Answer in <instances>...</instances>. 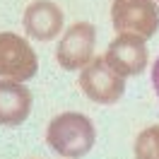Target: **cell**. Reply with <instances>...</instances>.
I'll return each mask as SVG.
<instances>
[{
	"label": "cell",
	"instance_id": "9",
	"mask_svg": "<svg viewBox=\"0 0 159 159\" xmlns=\"http://www.w3.org/2000/svg\"><path fill=\"white\" fill-rule=\"evenodd\" d=\"M135 159H159V125H149L135 140Z\"/></svg>",
	"mask_w": 159,
	"mask_h": 159
},
{
	"label": "cell",
	"instance_id": "4",
	"mask_svg": "<svg viewBox=\"0 0 159 159\" xmlns=\"http://www.w3.org/2000/svg\"><path fill=\"white\" fill-rule=\"evenodd\" d=\"M36 70L39 60L29 41L12 31H0V77L27 82L36 75Z\"/></svg>",
	"mask_w": 159,
	"mask_h": 159
},
{
	"label": "cell",
	"instance_id": "1",
	"mask_svg": "<svg viewBox=\"0 0 159 159\" xmlns=\"http://www.w3.org/2000/svg\"><path fill=\"white\" fill-rule=\"evenodd\" d=\"M94 140H97L94 123L77 111H65L56 116L46 128V142L60 157L80 159L89 154L94 147Z\"/></svg>",
	"mask_w": 159,
	"mask_h": 159
},
{
	"label": "cell",
	"instance_id": "2",
	"mask_svg": "<svg viewBox=\"0 0 159 159\" xmlns=\"http://www.w3.org/2000/svg\"><path fill=\"white\" fill-rule=\"evenodd\" d=\"M111 24L116 34H133L140 39H152L159 29L157 0H113Z\"/></svg>",
	"mask_w": 159,
	"mask_h": 159
},
{
	"label": "cell",
	"instance_id": "8",
	"mask_svg": "<svg viewBox=\"0 0 159 159\" xmlns=\"http://www.w3.org/2000/svg\"><path fill=\"white\" fill-rule=\"evenodd\" d=\"M31 111V92L24 82L17 80H0V125H22Z\"/></svg>",
	"mask_w": 159,
	"mask_h": 159
},
{
	"label": "cell",
	"instance_id": "5",
	"mask_svg": "<svg viewBox=\"0 0 159 159\" xmlns=\"http://www.w3.org/2000/svg\"><path fill=\"white\" fill-rule=\"evenodd\" d=\"M97 27L92 22H75L56 48V60L63 70H80L94 60Z\"/></svg>",
	"mask_w": 159,
	"mask_h": 159
},
{
	"label": "cell",
	"instance_id": "10",
	"mask_svg": "<svg viewBox=\"0 0 159 159\" xmlns=\"http://www.w3.org/2000/svg\"><path fill=\"white\" fill-rule=\"evenodd\" d=\"M152 87H154V92H157V97H159V58L152 65Z\"/></svg>",
	"mask_w": 159,
	"mask_h": 159
},
{
	"label": "cell",
	"instance_id": "6",
	"mask_svg": "<svg viewBox=\"0 0 159 159\" xmlns=\"http://www.w3.org/2000/svg\"><path fill=\"white\" fill-rule=\"evenodd\" d=\"M104 58L111 68L123 77H135L147 68V43L140 36L133 34H116V39L109 43V48L104 53Z\"/></svg>",
	"mask_w": 159,
	"mask_h": 159
},
{
	"label": "cell",
	"instance_id": "7",
	"mask_svg": "<svg viewBox=\"0 0 159 159\" xmlns=\"http://www.w3.org/2000/svg\"><path fill=\"white\" fill-rule=\"evenodd\" d=\"M24 31L36 41L56 39L63 29V10L53 0H34L24 10Z\"/></svg>",
	"mask_w": 159,
	"mask_h": 159
},
{
	"label": "cell",
	"instance_id": "3",
	"mask_svg": "<svg viewBox=\"0 0 159 159\" xmlns=\"http://www.w3.org/2000/svg\"><path fill=\"white\" fill-rule=\"evenodd\" d=\"M80 89L94 104H116L125 94V77L111 68L106 58H94L80 72Z\"/></svg>",
	"mask_w": 159,
	"mask_h": 159
}]
</instances>
